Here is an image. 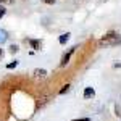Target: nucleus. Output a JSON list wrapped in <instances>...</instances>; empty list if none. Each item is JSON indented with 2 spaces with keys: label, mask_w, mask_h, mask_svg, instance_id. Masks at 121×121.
Returning <instances> with one entry per match:
<instances>
[{
  "label": "nucleus",
  "mask_w": 121,
  "mask_h": 121,
  "mask_svg": "<svg viewBox=\"0 0 121 121\" xmlns=\"http://www.w3.org/2000/svg\"><path fill=\"white\" fill-rule=\"evenodd\" d=\"M99 45L100 47H116L121 45V36L115 31H110L103 36L100 40H99Z\"/></svg>",
  "instance_id": "nucleus-1"
},
{
  "label": "nucleus",
  "mask_w": 121,
  "mask_h": 121,
  "mask_svg": "<svg viewBox=\"0 0 121 121\" xmlns=\"http://www.w3.org/2000/svg\"><path fill=\"white\" fill-rule=\"evenodd\" d=\"M74 48L76 47H73V48H69V52L66 53L63 58H61V61H60V66H66V63L69 61V58H71V55H73V52H74Z\"/></svg>",
  "instance_id": "nucleus-2"
},
{
  "label": "nucleus",
  "mask_w": 121,
  "mask_h": 121,
  "mask_svg": "<svg viewBox=\"0 0 121 121\" xmlns=\"http://www.w3.org/2000/svg\"><path fill=\"white\" fill-rule=\"evenodd\" d=\"M94 95H95V91L92 87H86L84 89V99H92Z\"/></svg>",
  "instance_id": "nucleus-3"
},
{
  "label": "nucleus",
  "mask_w": 121,
  "mask_h": 121,
  "mask_svg": "<svg viewBox=\"0 0 121 121\" xmlns=\"http://www.w3.org/2000/svg\"><path fill=\"white\" fill-rule=\"evenodd\" d=\"M29 44L32 45V48H36V50L40 48V45H42V42H40V40H34V39H29Z\"/></svg>",
  "instance_id": "nucleus-4"
},
{
  "label": "nucleus",
  "mask_w": 121,
  "mask_h": 121,
  "mask_svg": "<svg viewBox=\"0 0 121 121\" xmlns=\"http://www.w3.org/2000/svg\"><path fill=\"white\" fill-rule=\"evenodd\" d=\"M34 76H36V78H45L47 71L45 69H36V71H34Z\"/></svg>",
  "instance_id": "nucleus-5"
},
{
  "label": "nucleus",
  "mask_w": 121,
  "mask_h": 121,
  "mask_svg": "<svg viewBox=\"0 0 121 121\" xmlns=\"http://www.w3.org/2000/svg\"><path fill=\"white\" fill-rule=\"evenodd\" d=\"M7 39H8V34H7V31L0 29V44H3V42H5Z\"/></svg>",
  "instance_id": "nucleus-6"
},
{
  "label": "nucleus",
  "mask_w": 121,
  "mask_h": 121,
  "mask_svg": "<svg viewBox=\"0 0 121 121\" xmlns=\"http://www.w3.org/2000/svg\"><path fill=\"white\" fill-rule=\"evenodd\" d=\"M68 39H69V34H68V32H66V34H61V36H60V44H66Z\"/></svg>",
  "instance_id": "nucleus-7"
},
{
  "label": "nucleus",
  "mask_w": 121,
  "mask_h": 121,
  "mask_svg": "<svg viewBox=\"0 0 121 121\" xmlns=\"http://www.w3.org/2000/svg\"><path fill=\"white\" fill-rule=\"evenodd\" d=\"M16 66H18V61L15 60L13 63H8V65H7V68H8V69H11V68H16Z\"/></svg>",
  "instance_id": "nucleus-8"
},
{
  "label": "nucleus",
  "mask_w": 121,
  "mask_h": 121,
  "mask_svg": "<svg viewBox=\"0 0 121 121\" xmlns=\"http://www.w3.org/2000/svg\"><path fill=\"white\" fill-rule=\"evenodd\" d=\"M10 52L11 53H16L18 52V45H10Z\"/></svg>",
  "instance_id": "nucleus-9"
},
{
  "label": "nucleus",
  "mask_w": 121,
  "mask_h": 121,
  "mask_svg": "<svg viewBox=\"0 0 121 121\" xmlns=\"http://www.w3.org/2000/svg\"><path fill=\"white\" fill-rule=\"evenodd\" d=\"M68 91H69V86H68V84H66V86H63V89H61V91H60V94H61V95H63V94H65V92H68Z\"/></svg>",
  "instance_id": "nucleus-10"
},
{
  "label": "nucleus",
  "mask_w": 121,
  "mask_h": 121,
  "mask_svg": "<svg viewBox=\"0 0 121 121\" xmlns=\"http://www.w3.org/2000/svg\"><path fill=\"white\" fill-rule=\"evenodd\" d=\"M5 13H7V10L3 8V7H0V19H2L3 16H5Z\"/></svg>",
  "instance_id": "nucleus-11"
},
{
  "label": "nucleus",
  "mask_w": 121,
  "mask_h": 121,
  "mask_svg": "<svg viewBox=\"0 0 121 121\" xmlns=\"http://www.w3.org/2000/svg\"><path fill=\"white\" fill-rule=\"evenodd\" d=\"M73 121H91L89 118H81V120H73Z\"/></svg>",
  "instance_id": "nucleus-12"
},
{
  "label": "nucleus",
  "mask_w": 121,
  "mask_h": 121,
  "mask_svg": "<svg viewBox=\"0 0 121 121\" xmlns=\"http://www.w3.org/2000/svg\"><path fill=\"white\" fill-rule=\"evenodd\" d=\"M113 66H115V68H121V63H115Z\"/></svg>",
  "instance_id": "nucleus-13"
},
{
  "label": "nucleus",
  "mask_w": 121,
  "mask_h": 121,
  "mask_svg": "<svg viewBox=\"0 0 121 121\" xmlns=\"http://www.w3.org/2000/svg\"><path fill=\"white\" fill-rule=\"evenodd\" d=\"M55 0H45V3H53Z\"/></svg>",
  "instance_id": "nucleus-14"
},
{
  "label": "nucleus",
  "mask_w": 121,
  "mask_h": 121,
  "mask_svg": "<svg viewBox=\"0 0 121 121\" xmlns=\"http://www.w3.org/2000/svg\"><path fill=\"white\" fill-rule=\"evenodd\" d=\"M2 56H3V50L0 48V58H2Z\"/></svg>",
  "instance_id": "nucleus-15"
},
{
  "label": "nucleus",
  "mask_w": 121,
  "mask_h": 121,
  "mask_svg": "<svg viewBox=\"0 0 121 121\" xmlns=\"http://www.w3.org/2000/svg\"><path fill=\"white\" fill-rule=\"evenodd\" d=\"M0 2H7V3H8V2H11V0H0Z\"/></svg>",
  "instance_id": "nucleus-16"
}]
</instances>
